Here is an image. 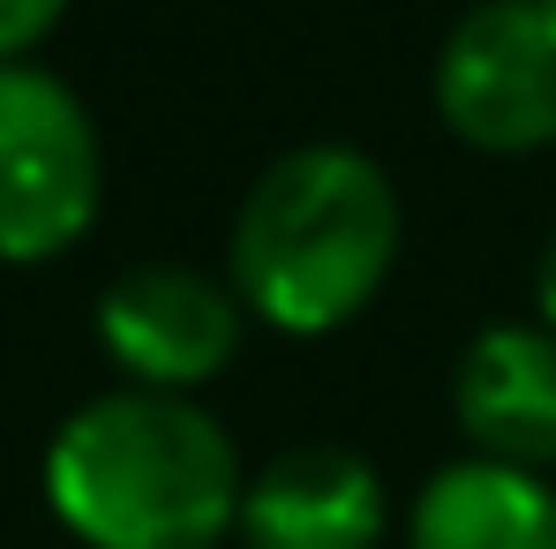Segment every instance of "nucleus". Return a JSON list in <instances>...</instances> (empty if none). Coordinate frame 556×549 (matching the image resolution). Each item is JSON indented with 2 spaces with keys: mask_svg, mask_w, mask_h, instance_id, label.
I'll return each mask as SVG.
<instances>
[{
  "mask_svg": "<svg viewBox=\"0 0 556 549\" xmlns=\"http://www.w3.org/2000/svg\"><path fill=\"white\" fill-rule=\"evenodd\" d=\"M399 264V188L354 144H301L241 196L226 286L286 339L354 324Z\"/></svg>",
  "mask_w": 556,
  "mask_h": 549,
  "instance_id": "nucleus-2",
  "label": "nucleus"
},
{
  "mask_svg": "<svg viewBox=\"0 0 556 549\" xmlns=\"http://www.w3.org/2000/svg\"><path fill=\"white\" fill-rule=\"evenodd\" d=\"M241 497L233 437L181 391H98L46 445V504L91 549H218Z\"/></svg>",
  "mask_w": 556,
  "mask_h": 549,
  "instance_id": "nucleus-1",
  "label": "nucleus"
},
{
  "mask_svg": "<svg viewBox=\"0 0 556 549\" xmlns=\"http://www.w3.org/2000/svg\"><path fill=\"white\" fill-rule=\"evenodd\" d=\"M534 294H542V324L556 332V241L542 249V278H534Z\"/></svg>",
  "mask_w": 556,
  "mask_h": 549,
  "instance_id": "nucleus-10",
  "label": "nucleus"
},
{
  "mask_svg": "<svg viewBox=\"0 0 556 549\" xmlns=\"http://www.w3.org/2000/svg\"><path fill=\"white\" fill-rule=\"evenodd\" d=\"M406 549H556V489L504 459H452L421 482Z\"/></svg>",
  "mask_w": 556,
  "mask_h": 549,
  "instance_id": "nucleus-8",
  "label": "nucleus"
},
{
  "mask_svg": "<svg viewBox=\"0 0 556 549\" xmlns=\"http://www.w3.org/2000/svg\"><path fill=\"white\" fill-rule=\"evenodd\" d=\"M98 347L128 369L136 391H195L241 347V294L188 264L121 272L98 301Z\"/></svg>",
  "mask_w": 556,
  "mask_h": 549,
  "instance_id": "nucleus-5",
  "label": "nucleus"
},
{
  "mask_svg": "<svg viewBox=\"0 0 556 549\" xmlns=\"http://www.w3.org/2000/svg\"><path fill=\"white\" fill-rule=\"evenodd\" d=\"M61 15L68 0H0V61H23L38 38H53Z\"/></svg>",
  "mask_w": 556,
  "mask_h": 549,
  "instance_id": "nucleus-9",
  "label": "nucleus"
},
{
  "mask_svg": "<svg viewBox=\"0 0 556 549\" xmlns=\"http://www.w3.org/2000/svg\"><path fill=\"white\" fill-rule=\"evenodd\" d=\"M549 8H556V0H549Z\"/></svg>",
  "mask_w": 556,
  "mask_h": 549,
  "instance_id": "nucleus-11",
  "label": "nucleus"
},
{
  "mask_svg": "<svg viewBox=\"0 0 556 549\" xmlns=\"http://www.w3.org/2000/svg\"><path fill=\"white\" fill-rule=\"evenodd\" d=\"M105 196V159L84 98L30 61H0V264L76 249Z\"/></svg>",
  "mask_w": 556,
  "mask_h": 549,
  "instance_id": "nucleus-3",
  "label": "nucleus"
},
{
  "mask_svg": "<svg viewBox=\"0 0 556 549\" xmlns=\"http://www.w3.org/2000/svg\"><path fill=\"white\" fill-rule=\"evenodd\" d=\"M452 407L473 459H504L527 474L556 466V332L489 324L452 376Z\"/></svg>",
  "mask_w": 556,
  "mask_h": 549,
  "instance_id": "nucleus-7",
  "label": "nucleus"
},
{
  "mask_svg": "<svg viewBox=\"0 0 556 549\" xmlns=\"http://www.w3.org/2000/svg\"><path fill=\"white\" fill-rule=\"evenodd\" d=\"M249 549H376L383 542V482L354 445H293L256 466L241 497Z\"/></svg>",
  "mask_w": 556,
  "mask_h": 549,
  "instance_id": "nucleus-6",
  "label": "nucleus"
},
{
  "mask_svg": "<svg viewBox=\"0 0 556 549\" xmlns=\"http://www.w3.org/2000/svg\"><path fill=\"white\" fill-rule=\"evenodd\" d=\"M437 113L444 128L519 159L556 144V8L549 0H481L466 8L437 53Z\"/></svg>",
  "mask_w": 556,
  "mask_h": 549,
  "instance_id": "nucleus-4",
  "label": "nucleus"
}]
</instances>
